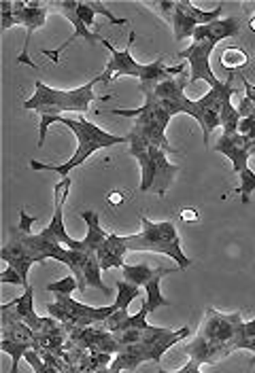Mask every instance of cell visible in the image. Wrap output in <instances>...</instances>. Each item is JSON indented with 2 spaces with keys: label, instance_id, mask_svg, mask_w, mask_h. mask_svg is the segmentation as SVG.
Segmentation results:
<instances>
[{
  "label": "cell",
  "instance_id": "cell-30",
  "mask_svg": "<svg viewBox=\"0 0 255 373\" xmlns=\"http://www.w3.org/2000/svg\"><path fill=\"white\" fill-rule=\"evenodd\" d=\"M0 348H3V352H7V354L13 359L11 373H17V365H19V361L26 356V352H28V350H32V343H21V341L3 339V343H0Z\"/></svg>",
  "mask_w": 255,
  "mask_h": 373
},
{
  "label": "cell",
  "instance_id": "cell-9",
  "mask_svg": "<svg viewBox=\"0 0 255 373\" xmlns=\"http://www.w3.org/2000/svg\"><path fill=\"white\" fill-rule=\"evenodd\" d=\"M243 314H221L213 308H207L202 325L198 329L196 337L213 341V343H223V346H232L234 350V341L243 337Z\"/></svg>",
  "mask_w": 255,
  "mask_h": 373
},
{
  "label": "cell",
  "instance_id": "cell-10",
  "mask_svg": "<svg viewBox=\"0 0 255 373\" xmlns=\"http://www.w3.org/2000/svg\"><path fill=\"white\" fill-rule=\"evenodd\" d=\"M236 94V88H234V72H230L228 81H223L219 88H213L209 90V94H205L200 100H196V106L202 114V121H200V128H202V134H205V147H209V136L213 134L215 128H219V112H221V106L225 100H232V96Z\"/></svg>",
  "mask_w": 255,
  "mask_h": 373
},
{
  "label": "cell",
  "instance_id": "cell-24",
  "mask_svg": "<svg viewBox=\"0 0 255 373\" xmlns=\"http://www.w3.org/2000/svg\"><path fill=\"white\" fill-rule=\"evenodd\" d=\"M198 28L196 19L189 15V11L185 9V3H177V9H175V15H173V32H175V41H185V39H191L193 37V30Z\"/></svg>",
  "mask_w": 255,
  "mask_h": 373
},
{
  "label": "cell",
  "instance_id": "cell-3",
  "mask_svg": "<svg viewBox=\"0 0 255 373\" xmlns=\"http://www.w3.org/2000/svg\"><path fill=\"white\" fill-rule=\"evenodd\" d=\"M134 32L130 34V41H128V47L126 49H115L106 39L102 41V45L111 51V57L104 66V70L98 74L100 83H111L113 79H120V77H136L140 81V90H153L158 83L162 81H168L173 77H179L181 72H185V64H179V66H173L168 68L164 64V55H160L155 62L151 64H138L134 57H132V45H134Z\"/></svg>",
  "mask_w": 255,
  "mask_h": 373
},
{
  "label": "cell",
  "instance_id": "cell-43",
  "mask_svg": "<svg viewBox=\"0 0 255 373\" xmlns=\"http://www.w3.org/2000/svg\"><path fill=\"white\" fill-rule=\"evenodd\" d=\"M249 365H255V356H253V359L249 361Z\"/></svg>",
  "mask_w": 255,
  "mask_h": 373
},
{
  "label": "cell",
  "instance_id": "cell-22",
  "mask_svg": "<svg viewBox=\"0 0 255 373\" xmlns=\"http://www.w3.org/2000/svg\"><path fill=\"white\" fill-rule=\"evenodd\" d=\"M185 85H187V74L181 72L179 77L158 83L149 92L153 94L155 100H181L185 96ZM140 92H145V90H140Z\"/></svg>",
  "mask_w": 255,
  "mask_h": 373
},
{
  "label": "cell",
  "instance_id": "cell-27",
  "mask_svg": "<svg viewBox=\"0 0 255 373\" xmlns=\"http://www.w3.org/2000/svg\"><path fill=\"white\" fill-rule=\"evenodd\" d=\"M219 64L228 72H234L249 64V55H247V51H243L238 47H225L219 55Z\"/></svg>",
  "mask_w": 255,
  "mask_h": 373
},
{
  "label": "cell",
  "instance_id": "cell-12",
  "mask_svg": "<svg viewBox=\"0 0 255 373\" xmlns=\"http://www.w3.org/2000/svg\"><path fill=\"white\" fill-rule=\"evenodd\" d=\"M68 191H70V177L62 179L53 189L55 195V202H53V214H51V223L43 229L41 236L51 240V242H58L66 248L77 250L79 248V240H73L64 227V202L68 199Z\"/></svg>",
  "mask_w": 255,
  "mask_h": 373
},
{
  "label": "cell",
  "instance_id": "cell-18",
  "mask_svg": "<svg viewBox=\"0 0 255 373\" xmlns=\"http://www.w3.org/2000/svg\"><path fill=\"white\" fill-rule=\"evenodd\" d=\"M147 314H149L147 308H140L134 316H130L128 310H117L115 314H111V316L102 323V327L108 333H124V331H132V329H145L149 325L147 323Z\"/></svg>",
  "mask_w": 255,
  "mask_h": 373
},
{
  "label": "cell",
  "instance_id": "cell-38",
  "mask_svg": "<svg viewBox=\"0 0 255 373\" xmlns=\"http://www.w3.org/2000/svg\"><path fill=\"white\" fill-rule=\"evenodd\" d=\"M238 79H240L243 85H245V98H249V100L255 104V85H253V83L245 77V72H240V70H238Z\"/></svg>",
  "mask_w": 255,
  "mask_h": 373
},
{
  "label": "cell",
  "instance_id": "cell-21",
  "mask_svg": "<svg viewBox=\"0 0 255 373\" xmlns=\"http://www.w3.org/2000/svg\"><path fill=\"white\" fill-rule=\"evenodd\" d=\"M173 331L164 329V327H153L147 325L145 329H132V331H124V333H113L120 343V348L124 346H132V343H143V341H158L166 335H170Z\"/></svg>",
  "mask_w": 255,
  "mask_h": 373
},
{
  "label": "cell",
  "instance_id": "cell-37",
  "mask_svg": "<svg viewBox=\"0 0 255 373\" xmlns=\"http://www.w3.org/2000/svg\"><path fill=\"white\" fill-rule=\"evenodd\" d=\"M158 373H202L200 371V363H196V361H187L181 369H177V371H164V369H158Z\"/></svg>",
  "mask_w": 255,
  "mask_h": 373
},
{
  "label": "cell",
  "instance_id": "cell-17",
  "mask_svg": "<svg viewBox=\"0 0 255 373\" xmlns=\"http://www.w3.org/2000/svg\"><path fill=\"white\" fill-rule=\"evenodd\" d=\"M39 314L35 312V289L30 284L26 286L23 293L15 297L13 301L0 305V319H11V321H21L30 325Z\"/></svg>",
  "mask_w": 255,
  "mask_h": 373
},
{
  "label": "cell",
  "instance_id": "cell-42",
  "mask_svg": "<svg viewBox=\"0 0 255 373\" xmlns=\"http://www.w3.org/2000/svg\"><path fill=\"white\" fill-rule=\"evenodd\" d=\"M249 28L255 32V15H251V19H249Z\"/></svg>",
  "mask_w": 255,
  "mask_h": 373
},
{
  "label": "cell",
  "instance_id": "cell-26",
  "mask_svg": "<svg viewBox=\"0 0 255 373\" xmlns=\"http://www.w3.org/2000/svg\"><path fill=\"white\" fill-rule=\"evenodd\" d=\"M122 272H124V280H128L136 286H145L158 274V268H151L147 263H138V265H124Z\"/></svg>",
  "mask_w": 255,
  "mask_h": 373
},
{
  "label": "cell",
  "instance_id": "cell-39",
  "mask_svg": "<svg viewBox=\"0 0 255 373\" xmlns=\"http://www.w3.org/2000/svg\"><path fill=\"white\" fill-rule=\"evenodd\" d=\"M179 219L183 223H198V221H200V212H198L196 208H183L179 212Z\"/></svg>",
  "mask_w": 255,
  "mask_h": 373
},
{
  "label": "cell",
  "instance_id": "cell-33",
  "mask_svg": "<svg viewBox=\"0 0 255 373\" xmlns=\"http://www.w3.org/2000/svg\"><path fill=\"white\" fill-rule=\"evenodd\" d=\"M23 359L28 361V365H30V367L35 369V373H60L55 367L47 365V363L41 359V354H39L37 350H28Z\"/></svg>",
  "mask_w": 255,
  "mask_h": 373
},
{
  "label": "cell",
  "instance_id": "cell-8",
  "mask_svg": "<svg viewBox=\"0 0 255 373\" xmlns=\"http://www.w3.org/2000/svg\"><path fill=\"white\" fill-rule=\"evenodd\" d=\"M49 316L60 321L64 327H96L102 325L111 314H115V303L106 308H92L75 301L70 295H55V301L47 305Z\"/></svg>",
  "mask_w": 255,
  "mask_h": 373
},
{
  "label": "cell",
  "instance_id": "cell-5",
  "mask_svg": "<svg viewBox=\"0 0 255 373\" xmlns=\"http://www.w3.org/2000/svg\"><path fill=\"white\" fill-rule=\"evenodd\" d=\"M140 225H143V232L140 234L124 236L128 250L166 254L177 263V270H187L191 265L187 254H183V250H181V238L177 232V225L173 221L153 223L145 214H140Z\"/></svg>",
  "mask_w": 255,
  "mask_h": 373
},
{
  "label": "cell",
  "instance_id": "cell-40",
  "mask_svg": "<svg viewBox=\"0 0 255 373\" xmlns=\"http://www.w3.org/2000/svg\"><path fill=\"white\" fill-rule=\"evenodd\" d=\"M108 199H111V202H113V206L122 204V195H120V193H111V195H108Z\"/></svg>",
  "mask_w": 255,
  "mask_h": 373
},
{
  "label": "cell",
  "instance_id": "cell-35",
  "mask_svg": "<svg viewBox=\"0 0 255 373\" xmlns=\"http://www.w3.org/2000/svg\"><path fill=\"white\" fill-rule=\"evenodd\" d=\"M0 284H15V286H23V289H26V286L30 284V282H26V280L21 278V274L9 265L3 274H0Z\"/></svg>",
  "mask_w": 255,
  "mask_h": 373
},
{
  "label": "cell",
  "instance_id": "cell-2",
  "mask_svg": "<svg viewBox=\"0 0 255 373\" xmlns=\"http://www.w3.org/2000/svg\"><path fill=\"white\" fill-rule=\"evenodd\" d=\"M240 26H243L240 17L232 15V17H223L213 23L196 28L191 37V45L179 53L181 60L189 64V83L207 81L211 85V90L219 88L221 81L211 70V53L217 47V43L236 37L240 32Z\"/></svg>",
  "mask_w": 255,
  "mask_h": 373
},
{
  "label": "cell",
  "instance_id": "cell-4",
  "mask_svg": "<svg viewBox=\"0 0 255 373\" xmlns=\"http://www.w3.org/2000/svg\"><path fill=\"white\" fill-rule=\"evenodd\" d=\"M100 83V79H92L90 83L81 85L77 90H53L49 85H45L43 81H37L35 83V96L28 98L23 102V108L26 110H37L41 112V117H60L62 112H88L90 110V104L92 102H102V100H108L111 96H104V98H98L94 94V85Z\"/></svg>",
  "mask_w": 255,
  "mask_h": 373
},
{
  "label": "cell",
  "instance_id": "cell-11",
  "mask_svg": "<svg viewBox=\"0 0 255 373\" xmlns=\"http://www.w3.org/2000/svg\"><path fill=\"white\" fill-rule=\"evenodd\" d=\"M13 13H15V26H26V43L23 49L17 57V64H28L30 68H39L30 57H28V45H30V37L35 30L45 26L47 15H49V5L47 3H13Z\"/></svg>",
  "mask_w": 255,
  "mask_h": 373
},
{
  "label": "cell",
  "instance_id": "cell-41",
  "mask_svg": "<svg viewBox=\"0 0 255 373\" xmlns=\"http://www.w3.org/2000/svg\"><path fill=\"white\" fill-rule=\"evenodd\" d=\"M243 9H245L247 13H251V11H255V3H245Z\"/></svg>",
  "mask_w": 255,
  "mask_h": 373
},
{
  "label": "cell",
  "instance_id": "cell-32",
  "mask_svg": "<svg viewBox=\"0 0 255 373\" xmlns=\"http://www.w3.org/2000/svg\"><path fill=\"white\" fill-rule=\"evenodd\" d=\"M45 289L49 293H53V295H73V291L79 289V282H77L75 276H66V278H62L58 282H49Z\"/></svg>",
  "mask_w": 255,
  "mask_h": 373
},
{
  "label": "cell",
  "instance_id": "cell-15",
  "mask_svg": "<svg viewBox=\"0 0 255 373\" xmlns=\"http://www.w3.org/2000/svg\"><path fill=\"white\" fill-rule=\"evenodd\" d=\"M181 350L196 363L200 365H217L219 361L228 359L234 350L232 346H223V343H213V341H207V339H200V337H193L191 341H185Z\"/></svg>",
  "mask_w": 255,
  "mask_h": 373
},
{
  "label": "cell",
  "instance_id": "cell-25",
  "mask_svg": "<svg viewBox=\"0 0 255 373\" xmlns=\"http://www.w3.org/2000/svg\"><path fill=\"white\" fill-rule=\"evenodd\" d=\"M0 327H3V339H11V341H21V343H32L37 333L28 327L21 321H11V319H0Z\"/></svg>",
  "mask_w": 255,
  "mask_h": 373
},
{
  "label": "cell",
  "instance_id": "cell-16",
  "mask_svg": "<svg viewBox=\"0 0 255 373\" xmlns=\"http://www.w3.org/2000/svg\"><path fill=\"white\" fill-rule=\"evenodd\" d=\"M0 259H3L7 265H11L13 270H17L21 274V278L28 282V274H30V268L37 261V256L28 252V248L21 244V240L17 236L11 234V240L3 246V250H0Z\"/></svg>",
  "mask_w": 255,
  "mask_h": 373
},
{
  "label": "cell",
  "instance_id": "cell-31",
  "mask_svg": "<svg viewBox=\"0 0 255 373\" xmlns=\"http://www.w3.org/2000/svg\"><path fill=\"white\" fill-rule=\"evenodd\" d=\"M145 7L149 11H153L158 17H162L164 23L173 26V15H175V9H177L175 0H153V3H145Z\"/></svg>",
  "mask_w": 255,
  "mask_h": 373
},
{
  "label": "cell",
  "instance_id": "cell-23",
  "mask_svg": "<svg viewBox=\"0 0 255 373\" xmlns=\"http://www.w3.org/2000/svg\"><path fill=\"white\" fill-rule=\"evenodd\" d=\"M175 270H170V268H164V265H160L158 268V274L145 284V293H147V299H145V303H143V308H147L149 310V314L151 312H155L158 308H162V305H170V301L168 299H164L162 297V291H160V282H162V278L164 276H168V274H173Z\"/></svg>",
  "mask_w": 255,
  "mask_h": 373
},
{
  "label": "cell",
  "instance_id": "cell-6",
  "mask_svg": "<svg viewBox=\"0 0 255 373\" xmlns=\"http://www.w3.org/2000/svg\"><path fill=\"white\" fill-rule=\"evenodd\" d=\"M189 335V329L183 327L179 331H173L170 335L158 339V341H143V343H132V346H124L120 350V354H115L113 363L108 365L111 373H120V371H136L143 363H160L164 352L170 350L179 343L181 339H185Z\"/></svg>",
  "mask_w": 255,
  "mask_h": 373
},
{
  "label": "cell",
  "instance_id": "cell-34",
  "mask_svg": "<svg viewBox=\"0 0 255 373\" xmlns=\"http://www.w3.org/2000/svg\"><path fill=\"white\" fill-rule=\"evenodd\" d=\"M15 26V13H13V3L9 0H3L0 3V30L7 32L9 28Z\"/></svg>",
  "mask_w": 255,
  "mask_h": 373
},
{
  "label": "cell",
  "instance_id": "cell-19",
  "mask_svg": "<svg viewBox=\"0 0 255 373\" xmlns=\"http://www.w3.org/2000/svg\"><path fill=\"white\" fill-rule=\"evenodd\" d=\"M126 252H128V246H126V242H124V236L108 234L106 242H104L102 248L96 252L102 272H106V270H111V268H124V265H126V261H124V254H126Z\"/></svg>",
  "mask_w": 255,
  "mask_h": 373
},
{
  "label": "cell",
  "instance_id": "cell-28",
  "mask_svg": "<svg viewBox=\"0 0 255 373\" xmlns=\"http://www.w3.org/2000/svg\"><path fill=\"white\" fill-rule=\"evenodd\" d=\"M219 123H221L223 134H238L240 114H238V108H236L230 100H225V102H223V106H221V112H219Z\"/></svg>",
  "mask_w": 255,
  "mask_h": 373
},
{
  "label": "cell",
  "instance_id": "cell-36",
  "mask_svg": "<svg viewBox=\"0 0 255 373\" xmlns=\"http://www.w3.org/2000/svg\"><path fill=\"white\" fill-rule=\"evenodd\" d=\"M39 221V216H30V214H26V210L21 208L19 210V223H17V229L23 234H32V225Z\"/></svg>",
  "mask_w": 255,
  "mask_h": 373
},
{
  "label": "cell",
  "instance_id": "cell-7",
  "mask_svg": "<svg viewBox=\"0 0 255 373\" xmlns=\"http://www.w3.org/2000/svg\"><path fill=\"white\" fill-rule=\"evenodd\" d=\"M215 151L232 161L234 172L238 174V181H240L236 187V193H240L243 204H249L251 193L255 191V172L249 170V157L253 155L251 140L240 134H223L217 140Z\"/></svg>",
  "mask_w": 255,
  "mask_h": 373
},
{
  "label": "cell",
  "instance_id": "cell-1",
  "mask_svg": "<svg viewBox=\"0 0 255 373\" xmlns=\"http://www.w3.org/2000/svg\"><path fill=\"white\" fill-rule=\"evenodd\" d=\"M51 123H62L66 125L75 138H77V151L73 153V157L66 163L60 165H49V163H41V161H30L32 170H51V172H58L62 179L68 177V172L75 170L77 165L88 161L96 151L108 149V147H115L122 145V142H128V136H115V134H108L102 128H98L96 123H90L85 119H64V117H41V136H39V147H43L45 136L49 132Z\"/></svg>",
  "mask_w": 255,
  "mask_h": 373
},
{
  "label": "cell",
  "instance_id": "cell-13",
  "mask_svg": "<svg viewBox=\"0 0 255 373\" xmlns=\"http://www.w3.org/2000/svg\"><path fill=\"white\" fill-rule=\"evenodd\" d=\"M47 5H49V11H60V13L73 23V28H75L73 37H70L68 41H64L55 51H47V49L41 51L43 55L49 57L51 62H58V60H60V55H62V53L68 49V45H73L77 39H85V41H90V43H102V41H104L100 34H94V32L90 30V28L79 19V15L75 13V0H60V3H47Z\"/></svg>",
  "mask_w": 255,
  "mask_h": 373
},
{
  "label": "cell",
  "instance_id": "cell-29",
  "mask_svg": "<svg viewBox=\"0 0 255 373\" xmlns=\"http://www.w3.org/2000/svg\"><path fill=\"white\" fill-rule=\"evenodd\" d=\"M115 286H117V299H115V308L117 310H128V305L140 295V291H138V286L136 284H132V282H128V280H117L115 282Z\"/></svg>",
  "mask_w": 255,
  "mask_h": 373
},
{
  "label": "cell",
  "instance_id": "cell-20",
  "mask_svg": "<svg viewBox=\"0 0 255 373\" xmlns=\"http://www.w3.org/2000/svg\"><path fill=\"white\" fill-rule=\"evenodd\" d=\"M79 216L85 221V225H88V234H85V240H79V248L77 250H81V252H94L96 254L102 248V244L106 242L108 234L104 232V229L100 227V223H98L100 221L98 212L83 210Z\"/></svg>",
  "mask_w": 255,
  "mask_h": 373
},
{
  "label": "cell",
  "instance_id": "cell-14",
  "mask_svg": "<svg viewBox=\"0 0 255 373\" xmlns=\"http://www.w3.org/2000/svg\"><path fill=\"white\" fill-rule=\"evenodd\" d=\"M68 268L79 282V291H85V286H92V289H100L106 293V286L102 282V268L94 252L73 250V259Z\"/></svg>",
  "mask_w": 255,
  "mask_h": 373
}]
</instances>
